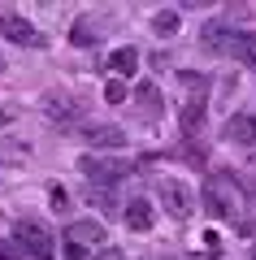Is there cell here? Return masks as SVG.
<instances>
[{"label":"cell","instance_id":"6","mask_svg":"<svg viewBox=\"0 0 256 260\" xmlns=\"http://www.w3.org/2000/svg\"><path fill=\"white\" fill-rule=\"evenodd\" d=\"M0 35L9 39V44H18V48H44V35L26 18H18V13H0Z\"/></svg>","mask_w":256,"mask_h":260},{"label":"cell","instance_id":"4","mask_svg":"<svg viewBox=\"0 0 256 260\" xmlns=\"http://www.w3.org/2000/svg\"><path fill=\"white\" fill-rule=\"evenodd\" d=\"M156 195H161V208L174 217V221H187V217L195 213V195H191V186H187L183 178H161Z\"/></svg>","mask_w":256,"mask_h":260},{"label":"cell","instance_id":"9","mask_svg":"<svg viewBox=\"0 0 256 260\" xmlns=\"http://www.w3.org/2000/svg\"><path fill=\"white\" fill-rule=\"evenodd\" d=\"M235 39H239V30L235 26H221V22H209V26L200 30V48H204V52H217V56H230Z\"/></svg>","mask_w":256,"mask_h":260},{"label":"cell","instance_id":"5","mask_svg":"<svg viewBox=\"0 0 256 260\" xmlns=\"http://www.w3.org/2000/svg\"><path fill=\"white\" fill-rule=\"evenodd\" d=\"M82 174L92 178V186L113 191V186L130 174V165H126V160H109V156H82Z\"/></svg>","mask_w":256,"mask_h":260},{"label":"cell","instance_id":"10","mask_svg":"<svg viewBox=\"0 0 256 260\" xmlns=\"http://www.w3.org/2000/svg\"><path fill=\"white\" fill-rule=\"evenodd\" d=\"M82 139L92 143V148H122L126 135H122V126H96V121H87L82 126Z\"/></svg>","mask_w":256,"mask_h":260},{"label":"cell","instance_id":"11","mask_svg":"<svg viewBox=\"0 0 256 260\" xmlns=\"http://www.w3.org/2000/svg\"><path fill=\"white\" fill-rule=\"evenodd\" d=\"M122 221H126V225H130V230H135V234L152 230V204H148L144 195H139V200H130V204L122 208Z\"/></svg>","mask_w":256,"mask_h":260},{"label":"cell","instance_id":"17","mask_svg":"<svg viewBox=\"0 0 256 260\" xmlns=\"http://www.w3.org/2000/svg\"><path fill=\"white\" fill-rule=\"evenodd\" d=\"M92 30H96V22H92V18H78V22L70 26V44H82V48H87V44H96V35H92Z\"/></svg>","mask_w":256,"mask_h":260},{"label":"cell","instance_id":"18","mask_svg":"<svg viewBox=\"0 0 256 260\" xmlns=\"http://www.w3.org/2000/svg\"><path fill=\"white\" fill-rule=\"evenodd\" d=\"M87 200H92V204L96 208H100V213H118V195H113V191H100V186H92V191H87Z\"/></svg>","mask_w":256,"mask_h":260},{"label":"cell","instance_id":"13","mask_svg":"<svg viewBox=\"0 0 256 260\" xmlns=\"http://www.w3.org/2000/svg\"><path fill=\"white\" fill-rule=\"evenodd\" d=\"M109 70H113V74H118V78H130V74H135V70H139V48H118V52H109Z\"/></svg>","mask_w":256,"mask_h":260},{"label":"cell","instance_id":"14","mask_svg":"<svg viewBox=\"0 0 256 260\" xmlns=\"http://www.w3.org/2000/svg\"><path fill=\"white\" fill-rule=\"evenodd\" d=\"M204 113H209L204 109V95H195V100H187L183 109H178V126H183L187 135H195V130L204 126Z\"/></svg>","mask_w":256,"mask_h":260},{"label":"cell","instance_id":"7","mask_svg":"<svg viewBox=\"0 0 256 260\" xmlns=\"http://www.w3.org/2000/svg\"><path fill=\"white\" fill-rule=\"evenodd\" d=\"M44 113L56 121V126H74V121H82V104L74 100V95H61V91H48L44 95Z\"/></svg>","mask_w":256,"mask_h":260},{"label":"cell","instance_id":"1","mask_svg":"<svg viewBox=\"0 0 256 260\" xmlns=\"http://www.w3.org/2000/svg\"><path fill=\"white\" fill-rule=\"evenodd\" d=\"M204 208L213 217H221V221L247 230V186L230 169H213L209 174V182H204Z\"/></svg>","mask_w":256,"mask_h":260},{"label":"cell","instance_id":"16","mask_svg":"<svg viewBox=\"0 0 256 260\" xmlns=\"http://www.w3.org/2000/svg\"><path fill=\"white\" fill-rule=\"evenodd\" d=\"M152 30H156L161 39H169V35L178 30V9H156V13H152Z\"/></svg>","mask_w":256,"mask_h":260},{"label":"cell","instance_id":"3","mask_svg":"<svg viewBox=\"0 0 256 260\" xmlns=\"http://www.w3.org/2000/svg\"><path fill=\"white\" fill-rule=\"evenodd\" d=\"M100 243H104L100 221H70L65 225V256L70 260H87V251H96Z\"/></svg>","mask_w":256,"mask_h":260},{"label":"cell","instance_id":"23","mask_svg":"<svg viewBox=\"0 0 256 260\" xmlns=\"http://www.w3.org/2000/svg\"><path fill=\"white\" fill-rule=\"evenodd\" d=\"M13 121V109H5V104H0V126H9Z\"/></svg>","mask_w":256,"mask_h":260},{"label":"cell","instance_id":"20","mask_svg":"<svg viewBox=\"0 0 256 260\" xmlns=\"http://www.w3.org/2000/svg\"><path fill=\"white\" fill-rule=\"evenodd\" d=\"M126 100V83H122V78H109V83H104V104H122Z\"/></svg>","mask_w":256,"mask_h":260},{"label":"cell","instance_id":"15","mask_svg":"<svg viewBox=\"0 0 256 260\" xmlns=\"http://www.w3.org/2000/svg\"><path fill=\"white\" fill-rule=\"evenodd\" d=\"M230 56H235L239 65H247V70H256V30H239L235 48H230Z\"/></svg>","mask_w":256,"mask_h":260},{"label":"cell","instance_id":"22","mask_svg":"<svg viewBox=\"0 0 256 260\" xmlns=\"http://www.w3.org/2000/svg\"><path fill=\"white\" fill-rule=\"evenodd\" d=\"M96 260H126V256H122L118 247H109V251H100V256H96Z\"/></svg>","mask_w":256,"mask_h":260},{"label":"cell","instance_id":"21","mask_svg":"<svg viewBox=\"0 0 256 260\" xmlns=\"http://www.w3.org/2000/svg\"><path fill=\"white\" fill-rule=\"evenodd\" d=\"M0 260H26V256H22V247H18V243H0Z\"/></svg>","mask_w":256,"mask_h":260},{"label":"cell","instance_id":"19","mask_svg":"<svg viewBox=\"0 0 256 260\" xmlns=\"http://www.w3.org/2000/svg\"><path fill=\"white\" fill-rule=\"evenodd\" d=\"M178 83H183V87H191V91H209V87H213V78L209 74H195V70H178Z\"/></svg>","mask_w":256,"mask_h":260},{"label":"cell","instance_id":"12","mask_svg":"<svg viewBox=\"0 0 256 260\" xmlns=\"http://www.w3.org/2000/svg\"><path fill=\"white\" fill-rule=\"evenodd\" d=\"M135 109L144 113V117H161V109H165L161 87H156V83H139L135 87Z\"/></svg>","mask_w":256,"mask_h":260},{"label":"cell","instance_id":"8","mask_svg":"<svg viewBox=\"0 0 256 260\" xmlns=\"http://www.w3.org/2000/svg\"><path fill=\"white\" fill-rule=\"evenodd\" d=\"M221 139L235 143V148L256 152V117H252V113H235V117L226 121V130H221Z\"/></svg>","mask_w":256,"mask_h":260},{"label":"cell","instance_id":"24","mask_svg":"<svg viewBox=\"0 0 256 260\" xmlns=\"http://www.w3.org/2000/svg\"><path fill=\"white\" fill-rule=\"evenodd\" d=\"M252 256H256V251H252Z\"/></svg>","mask_w":256,"mask_h":260},{"label":"cell","instance_id":"2","mask_svg":"<svg viewBox=\"0 0 256 260\" xmlns=\"http://www.w3.org/2000/svg\"><path fill=\"white\" fill-rule=\"evenodd\" d=\"M13 243L22 247L26 260H52V251H56L48 225H39V221H18V225H13Z\"/></svg>","mask_w":256,"mask_h":260}]
</instances>
